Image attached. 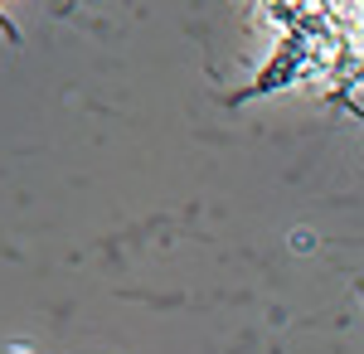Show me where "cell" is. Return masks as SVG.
<instances>
[{
    "label": "cell",
    "mask_w": 364,
    "mask_h": 354,
    "mask_svg": "<svg viewBox=\"0 0 364 354\" xmlns=\"http://www.w3.org/2000/svg\"><path fill=\"white\" fill-rule=\"evenodd\" d=\"M355 286H360V296H364V277H360V281H355Z\"/></svg>",
    "instance_id": "1"
}]
</instances>
